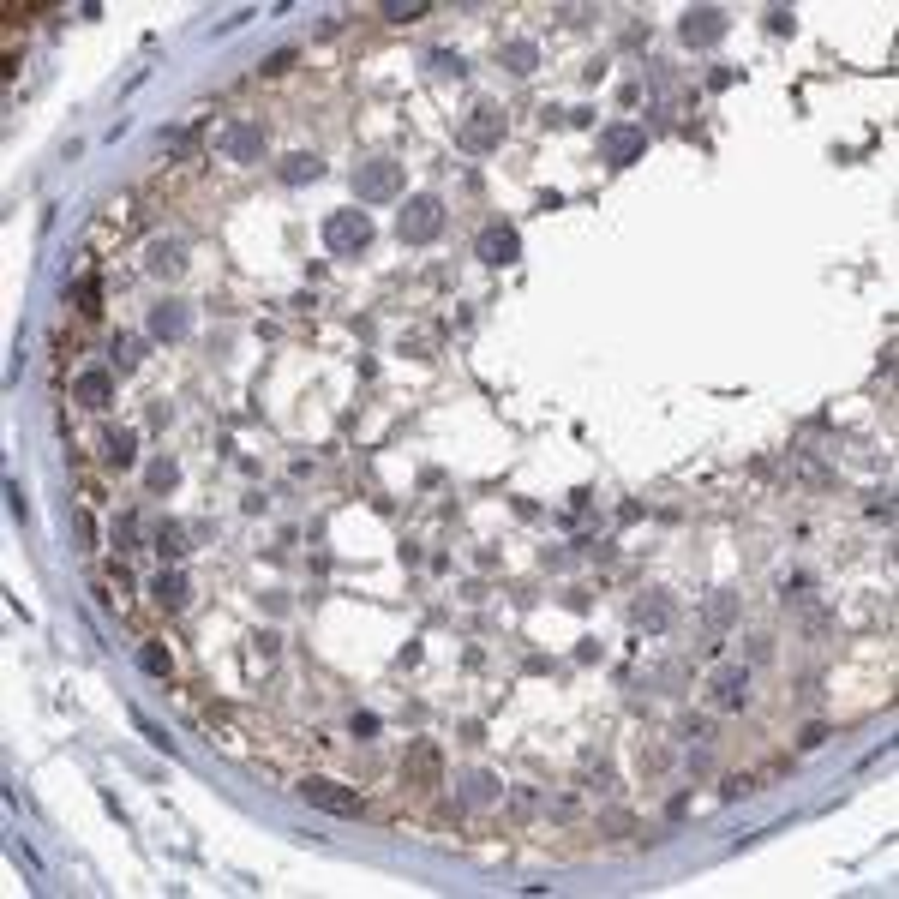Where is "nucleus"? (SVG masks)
<instances>
[{
    "label": "nucleus",
    "instance_id": "nucleus-1",
    "mask_svg": "<svg viewBox=\"0 0 899 899\" xmlns=\"http://www.w3.org/2000/svg\"><path fill=\"white\" fill-rule=\"evenodd\" d=\"M438 228H444V204H438L432 192H414V198L402 204V216H396L402 246H426V240H438Z\"/></svg>",
    "mask_w": 899,
    "mask_h": 899
},
{
    "label": "nucleus",
    "instance_id": "nucleus-2",
    "mask_svg": "<svg viewBox=\"0 0 899 899\" xmlns=\"http://www.w3.org/2000/svg\"><path fill=\"white\" fill-rule=\"evenodd\" d=\"M324 246H330L336 258L366 252V246H372V216H366V210H330V216H324Z\"/></svg>",
    "mask_w": 899,
    "mask_h": 899
},
{
    "label": "nucleus",
    "instance_id": "nucleus-3",
    "mask_svg": "<svg viewBox=\"0 0 899 899\" xmlns=\"http://www.w3.org/2000/svg\"><path fill=\"white\" fill-rule=\"evenodd\" d=\"M456 144H462L468 156H492V150L504 144V114H498L492 102H480V108H468V120H462V132H456Z\"/></svg>",
    "mask_w": 899,
    "mask_h": 899
},
{
    "label": "nucleus",
    "instance_id": "nucleus-4",
    "mask_svg": "<svg viewBox=\"0 0 899 899\" xmlns=\"http://www.w3.org/2000/svg\"><path fill=\"white\" fill-rule=\"evenodd\" d=\"M354 198L360 204H390V198H402V162H360L354 168Z\"/></svg>",
    "mask_w": 899,
    "mask_h": 899
},
{
    "label": "nucleus",
    "instance_id": "nucleus-5",
    "mask_svg": "<svg viewBox=\"0 0 899 899\" xmlns=\"http://www.w3.org/2000/svg\"><path fill=\"white\" fill-rule=\"evenodd\" d=\"M726 30H732V18H726L720 6H690V12H684V24H678L684 48H714Z\"/></svg>",
    "mask_w": 899,
    "mask_h": 899
},
{
    "label": "nucleus",
    "instance_id": "nucleus-6",
    "mask_svg": "<svg viewBox=\"0 0 899 899\" xmlns=\"http://www.w3.org/2000/svg\"><path fill=\"white\" fill-rule=\"evenodd\" d=\"M642 150H648L642 126H606V132H600V162H612V168L642 162Z\"/></svg>",
    "mask_w": 899,
    "mask_h": 899
},
{
    "label": "nucleus",
    "instance_id": "nucleus-7",
    "mask_svg": "<svg viewBox=\"0 0 899 899\" xmlns=\"http://www.w3.org/2000/svg\"><path fill=\"white\" fill-rule=\"evenodd\" d=\"M300 798H306L312 810H324V816H360V792H348V786H336V780H306Z\"/></svg>",
    "mask_w": 899,
    "mask_h": 899
},
{
    "label": "nucleus",
    "instance_id": "nucleus-8",
    "mask_svg": "<svg viewBox=\"0 0 899 899\" xmlns=\"http://www.w3.org/2000/svg\"><path fill=\"white\" fill-rule=\"evenodd\" d=\"M474 252H480V264L504 270V264H516V258H522V234H516L510 222H492V228L480 234V246H474Z\"/></svg>",
    "mask_w": 899,
    "mask_h": 899
},
{
    "label": "nucleus",
    "instance_id": "nucleus-9",
    "mask_svg": "<svg viewBox=\"0 0 899 899\" xmlns=\"http://www.w3.org/2000/svg\"><path fill=\"white\" fill-rule=\"evenodd\" d=\"M156 342H186L192 336V306L186 300H162V306H150V324H144Z\"/></svg>",
    "mask_w": 899,
    "mask_h": 899
},
{
    "label": "nucleus",
    "instance_id": "nucleus-10",
    "mask_svg": "<svg viewBox=\"0 0 899 899\" xmlns=\"http://www.w3.org/2000/svg\"><path fill=\"white\" fill-rule=\"evenodd\" d=\"M672 618H678L672 594H642V600L630 606V624H636L642 636H666V630H672Z\"/></svg>",
    "mask_w": 899,
    "mask_h": 899
},
{
    "label": "nucleus",
    "instance_id": "nucleus-11",
    "mask_svg": "<svg viewBox=\"0 0 899 899\" xmlns=\"http://www.w3.org/2000/svg\"><path fill=\"white\" fill-rule=\"evenodd\" d=\"M222 156H228V162H258V156H264V126L234 120V126L222 132Z\"/></svg>",
    "mask_w": 899,
    "mask_h": 899
},
{
    "label": "nucleus",
    "instance_id": "nucleus-12",
    "mask_svg": "<svg viewBox=\"0 0 899 899\" xmlns=\"http://www.w3.org/2000/svg\"><path fill=\"white\" fill-rule=\"evenodd\" d=\"M750 696V672L744 666H720L714 672V708H744Z\"/></svg>",
    "mask_w": 899,
    "mask_h": 899
},
{
    "label": "nucleus",
    "instance_id": "nucleus-13",
    "mask_svg": "<svg viewBox=\"0 0 899 899\" xmlns=\"http://www.w3.org/2000/svg\"><path fill=\"white\" fill-rule=\"evenodd\" d=\"M144 270H150V276H180V270H186V246H180V240H156L150 258H144Z\"/></svg>",
    "mask_w": 899,
    "mask_h": 899
},
{
    "label": "nucleus",
    "instance_id": "nucleus-14",
    "mask_svg": "<svg viewBox=\"0 0 899 899\" xmlns=\"http://www.w3.org/2000/svg\"><path fill=\"white\" fill-rule=\"evenodd\" d=\"M72 396H78L84 408H102V402L114 396V378H108L102 366H90V372H78V384H72Z\"/></svg>",
    "mask_w": 899,
    "mask_h": 899
},
{
    "label": "nucleus",
    "instance_id": "nucleus-15",
    "mask_svg": "<svg viewBox=\"0 0 899 899\" xmlns=\"http://www.w3.org/2000/svg\"><path fill=\"white\" fill-rule=\"evenodd\" d=\"M276 174H282L288 186H312V180L324 174V162H318L312 150H294V156H282V168H276Z\"/></svg>",
    "mask_w": 899,
    "mask_h": 899
},
{
    "label": "nucleus",
    "instance_id": "nucleus-16",
    "mask_svg": "<svg viewBox=\"0 0 899 899\" xmlns=\"http://www.w3.org/2000/svg\"><path fill=\"white\" fill-rule=\"evenodd\" d=\"M150 594H156L162 612H180V606H186V576H180V570H162V576L150 582Z\"/></svg>",
    "mask_w": 899,
    "mask_h": 899
},
{
    "label": "nucleus",
    "instance_id": "nucleus-17",
    "mask_svg": "<svg viewBox=\"0 0 899 899\" xmlns=\"http://www.w3.org/2000/svg\"><path fill=\"white\" fill-rule=\"evenodd\" d=\"M702 618H708V636L732 630V618H738V594H714V600L702 606Z\"/></svg>",
    "mask_w": 899,
    "mask_h": 899
},
{
    "label": "nucleus",
    "instance_id": "nucleus-18",
    "mask_svg": "<svg viewBox=\"0 0 899 899\" xmlns=\"http://www.w3.org/2000/svg\"><path fill=\"white\" fill-rule=\"evenodd\" d=\"M408 774H414L420 786H438V744H414V750H408Z\"/></svg>",
    "mask_w": 899,
    "mask_h": 899
},
{
    "label": "nucleus",
    "instance_id": "nucleus-19",
    "mask_svg": "<svg viewBox=\"0 0 899 899\" xmlns=\"http://www.w3.org/2000/svg\"><path fill=\"white\" fill-rule=\"evenodd\" d=\"M498 792H504V786H498L492 774H468V780H462V804H474V810H480V804H498Z\"/></svg>",
    "mask_w": 899,
    "mask_h": 899
},
{
    "label": "nucleus",
    "instance_id": "nucleus-20",
    "mask_svg": "<svg viewBox=\"0 0 899 899\" xmlns=\"http://www.w3.org/2000/svg\"><path fill=\"white\" fill-rule=\"evenodd\" d=\"M498 60H504L510 72H534V66H540V48H534V42H504Z\"/></svg>",
    "mask_w": 899,
    "mask_h": 899
},
{
    "label": "nucleus",
    "instance_id": "nucleus-21",
    "mask_svg": "<svg viewBox=\"0 0 899 899\" xmlns=\"http://www.w3.org/2000/svg\"><path fill=\"white\" fill-rule=\"evenodd\" d=\"M144 480H150V492H174V486H180V462H168V456H156V462L144 468Z\"/></svg>",
    "mask_w": 899,
    "mask_h": 899
},
{
    "label": "nucleus",
    "instance_id": "nucleus-22",
    "mask_svg": "<svg viewBox=\"0 0 899 899\" xmlns=\"http://www.w3.org/2000/svg\"><path fill=\"white\" fill-rule=\"evenodd\" d=\"M102 456H108L114 468H126V462H132V432H108V438H102Z\"/></svg>",
    "mask_w": 899,
    "mask_h": 899
},
{
    "label": "nucleus",
    "instance_id": "nucleus-23",
    "mask_svg": "<svg viewBox=\"0 0 899 899\" xmlns=\"http://www.w3.org/2000/svg\"><path fill=\"white\" fill-rule=\"evenodd\" d=\"M156 552H162V558H180V552H186V534H180L174 522H162V528H156Z\"/></svg>",
    "mask_w": 899,
    "mask_h": 899
},
{
    "label": "nucleus",
    "instance_id": "nucleus-24",
    "mask_svg": "<svg viewBox=\"0 0 899 899\" xmlns=\"http://www.w3.org/2000/svg\"><path fill=\"white\" fill-rule=\"evenodd\" d=\"M432 72H438V78H462L468 66H462V54H450V48H438V54H432Z\"/></svg>",
    "mask_w": 899,
    "mask_h": 899
},
{
    "label": "nucleus",
    "instance_id": "nucleus-25",
    "mask_svg": "<svg viewBox=\"0 0 899 899\" xmlns=\"http://www.w3.org/2000/svg\"><path fill=\"white\" fill-rule=\"evenodd\" d=\"M138 666H144L150 678H168V648H156V642H150V648L138 654Z\"/></svg>",
    "mask_w": 899,
    "mask_h": 899
},
{
    "label": "nucleus",
    "instance_id": "nucleus-26",
    "mask_svg": "<svg viewBox=\"0 0 899 899\" xmlns=\"http://www.w3.org/2000/svg\"><path fill=\"white\" fill-rule=\"evenodd\" d=\"M384 18H402V24H408V18H426V0H390Z\"/></svg>",
    "mask_w": 899,
    "mask_h": 899
},
{
    "label": "nucleus",
    "instance_id": "nucleus-27",
    "mask_svg": "<svg viewBox=\"0 0 899 899\" xmlns=\"http://www.w3.org/2000/svg\"><path fill=\"white\" fill-rule=\"evenodd\" d=\"M132 534H138V522L120 516V522H114V552H132Z\"/></svg>",
    "mask_w": 899,
    "mask_h": 899
}]
</instances>
